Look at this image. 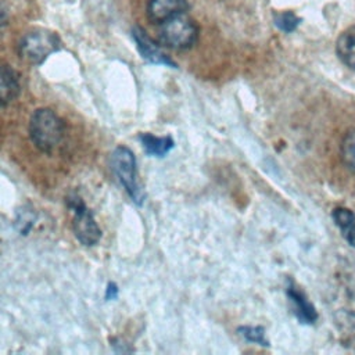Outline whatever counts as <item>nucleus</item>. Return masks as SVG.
Returning a JSON list of instances; mask_svg holds the SVG:
<instances>
[{"instance_id":"1","label":"nucleus","mask_w":355,"mask_h":355,"mask_svg":"<svg viewBox=\"0 0 355 355\" xmlns=\"http://www.w3.org/2000/svg\"><path fill=\"white\" fill-rule=\"evenodd\" d=\"M28 132L31 141L39 151L51 154L64 139L65 125L53 110L37 108L31 115Z\"/></svg>"},{"instance_id":"2","label":"nucleus","mask_w":355,"mask_h":355,"mask_svg":"<svg viewBox=\"0 0 355 355\" xmlns=\"http://www.w3.org/2000/svg\"><path fill=\"white\" fill-rule=\"evenodd\" d=\"M111 169L121 186L136 205L144 201V193L137 183V162L135 153L126 146H118L111 154Z\"/></svg>"},{"instance_id":"3","label":"nucleus","mask_w":355,"mask_h":355,"mask_svg":"<svg viewBox=\"0 0 355 355\" xmlns=\"http://www.w3.org/2000/svg\"><path fill=\"white\" fill-rule=\"evenodd\" d=\"M158 26L159 42L168 49L187 50L197 43L198 26L186 12L178 14Z\"/></svg>"},{"instance_id":"4","label":"nucleus","mask_w":355,"mask_h":355,"mask_svg":"<svg viewBox=\"0 0 355 355\" xmlns=\"http://www.w3.org/2000/svg\"><path fill=\"white\" fill-rule=\"evenodd\" d=\"M61 42L58 36L47 29H35L25 33L18 43L19 57L32 65H40L53 53L58 51Z\"/></svg>"},{"instance_id":"5","label":"nucleus","mask_w":355,"mask_h":355,"mask_svg":"<svg viewBox=\"0 0 355 355\" xmlns=\"http://www.w3.org/2000/svg\"><path fill=\"white\" fill-rule=\"evenodd\" d=\"M67 205L72 209V230L76 240L85 247L96 245L101 239V229L96 222L94 214L83 202L80 196L72 193L67 197Z\"/></svg>"},{"instance_id":"6","label":"nucleus","mask_w":355,"mask_h":355,"mask_svg":"<svg viewBox=\"0 0 355 355\" xmlns=\"http://www.w3.org/2000/svg\"><path fill=\"white\" fill-rule=\"evenodd\" d=\"M132 37L136 43V47L140 55L151 64L165 65L171 68H176V64L161 50V47L140 28L132 29Z\"/></svg>"},{"instance_id":"7","label":"nucleus","mask_w":355,"mask_h":355,"mask_svg":"<svg viewBox=\"0 0 355 355\" xmlns=\"http://www.w3.org/2000/svg\"><path fill=\"white\" fill-rule=\"evenodd\" d=\"M187 8L186 0H150L147 4V17L153 24L161 25L178 14L186 12Z\"/></svg>"},{"instance_id":"8","label":"nucleus","mask_w":355,"mask_h":355,"mask_svg":"<svg viewBox=\"0 0 355 355\" xmlns=\"http://www.w3.org/2000/svg\"><path fill=\"white\" fill-rule=\"evenodd\" d=\"M286 293H287V297H288L290 302L293 304L294 313H295L297 319L301 323L311 324L318 319V313H316L315 306L312 305V302L306 298V295L298 287H295L293 283H290L287 286Z\"/></svg>"},{"instance_id":"9","label":"nucleus","mask_w":355,"mask_h":355,"mask_svg":"<svg viewBox=\"0 0 355 355\" xmlns=\"http://www.w3.org/2000/svg\"><path fill=\"white\" fill-rule=\"evenodd\" d=\"M334 324L343 345L355 349V311H337L334 313Z\"/></svg>"},{"instance_id":"10","label":"nucleus","mask_w":355,"mask_h":355,"mask_svg":"<svg viewBox=\"0 0 355 355\" xmlns=\"http://www.w3.org/2000/svg\"><path fill=\"white\" fill-rule=\"evenodd\" d=\"M139 140L146 154L157 158L165 157L175 147V140L171 136H155L146 132L139 135Z\"/></svg>"},{"instance_id":"11","label":"nucleus","mask_w":355,"mask_h":355,"mask_svg":"<svg viewBox=\"0 0 355 355\" xmlns=\"http://www.w3.org/2000/svg\"><path fill=\"white\" fill-rule=\"evenodd\" d=\"M336 53L344 65L355 71V25L343 31L337 37Z\"/></svg>"},{"instance_id":"12","label":"nucleus","mask_w":355,"mask_h":355,"mask_svg":"<svg viewBox=\"0 0 355 355\" xmlns=\"http://www.w3.org/2000/svg\"><path fill=\"white\" fill-rule=\"evenodd\" d=\"M21 86H19V79L17 72L8 67L3 65L1 67V73H0V103L1 107H6L8 103L14 101L17 96L19 94Z\"/></svg>"},{"instance_id":"13","label":"nucleus","mask_w":355,"mask_h":355,"mask_svg":"<svg viewBox=\"0 0 355 355\" xmlns=\"http://www.w3.org/2000/svg\"><path fill=\"white\" fill-rule=\"evenodd\" d=\"M333 219L349 245L355 248V215L351 209L338 207L333 211Z\"/></svg>"},{"instance_id":"14","label":"nucleus","mask_w":355,"mask_h":355,"mask_svg":"<svg viewBox=\"0 0 355 355\" xmlns=\"http://www.w3.org/2000/svg\"><path fill=\"white\" fill-rule=\"evenodd\" d=\"M36 219H37V214L31 205L21 207L15 215V227L19 232V234H24V236L28 234L35 226Z\"/></svg>"},{"instance_id":"15","label":"nucleus","mask_w":355,"mask_h":355,"mask_svg":"<svg viewBox=\"0 0 355 355\" xmlns=\"http://www.w3.org/2000/svg\"><path fill=\"white\" fill-rule=\"evenodd\" d=\"M341 158L355 172V128L349 129L341 141Z\"/></svg>"},{"instance_id":"16","label":"nucleus","mask_w":355,"mask_h":355,"mask_svg":"<svg viewBox=\"0 0 355 355\" xmlns=\"http://www.w3.org/2000/svg\"><path fill=\"white\" fill-rule=\"evenodd\" d=\"M237 333L248 343L258 344L261 347H269V341L265 336V329L262 326H240Z\"/></svg>"},{"instance_id":"17","label":"nucleus","mask_w":355,"mask_h":355,"mask_svg":"<svg viewBox=\"0 0 355 355\" xmlns=\"http://www.w3.org/2000/svg\"><path fill=\"white\" fill-rule=\"evenodd\" d=\"M300 22H301V19L291 11H283V12L275 14V25L286 33L295 31L297 26L300 25Z\"/></svg>"},{"instance_id":"18","label":"nucleus","mask_w":355,"mask_h":355,"mask_svg":"<svg viewBox=\"0 0 355 355\" xmlns=\"http://www.w3.org/2000/svg\"><path fill=\"white\" fill-rule=\"evenodd\" d=\"M118 294H119V288H118L116 283L110 282V283L107 284L104 298H105L107 301H112V300H116V298H118Z\"/></svg>"},{"instance_id":"19","label":"nucleus","mask_w":355,"mask_h":355,"mask_svg":"<svg viewBox=\"0 0 355 355\" xmlns=\"http://www.w3.org/2000/svg\"><path fill=\"white\" fill-rule=\"evenodd\" d=\"M111 345L114 348L115 352H132L133 348L128 347V344H125L123 341H121L119 338H112L111 340Z\"/></svg>"}]
</instances>
